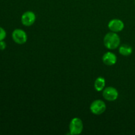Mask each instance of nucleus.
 <instances>
[{
	"mask_svg": "<svg viewBox=\"0 0 135 135\" xmlns=\"http://www.w3.org/2000/svg\"><path fill=\"white\" fill-rule=\"evenodd\" d=\"M12 38L15 43L18 44H24L27 41V35L23 30L17 28L12 32Z\"/></svg>",
	"mask_w": 135,
	"mask_h": 135,
	"instance_id": "nucleus-4",
	"label": "nucleus"
},
{
	"mask_svg": "<svg viewBox=\"0 0 135 135\" xmlns=\"http://www.w3.org/2000/svg\"><path fill=\"white\" fill-rule=\"evenodd\" d=\"M119 52L123 56H129L133 52V48L129 45L123 44L120 46Z\"/></svg>",
	"mask_w": 135,
	"mask_h": 135,
	"instance_id": "nucleus-10",
	"label": "nucleus"
},
{
	"mask_svg": "<svg viewBox=\"0 0 135 135\" xmlns=\"http://www.w3.org/2000/svg\"><path fill=\"white\" fill-rule=\"evenodd\" d=\"M7 47V44L3 40L0 41V50H4Z\"/></svg>",
	"mask_w": 135,
	"mask_h": 135,
	"instance_id": "nucleus-12",
	"label": "nucleus"
},
{
	"mask_svg": "<svg viewBox=\"0 0 135 135\" xmlns=\"http://www.w3.org/2000/svg\"><path fill=\"white\" fill-rule=\"evenodd\" d=\"M118 95L117 89L112 86L107 87L103 91V97L108 101H115L118 98Z\"/></svg>",
	"mask_w": 135,
	"mask_h": 135,
	"instance_id": "nucleus-6",
	"label": "nucleus"
},
{
	"mask_svg": "<svg viewBox=\"0 0 135 135\" xmlns=\"http://www.w3.org/2000/svg\"><path fill=\"white\" fill-rule=\"evenodd\" d=\"M123 22L118 18H114L110 21L108 23V28L109 30L113 32H119L123 30L124 28Z\"/></svg>",
	"mask_w": 135,
	"mask_h": 135,
	"instance_id": "nucleus-7",
	"label": "nucleus"
},
{
	"mask_svg": "<svg viewBox=\"0 0 135 135\" xmlns=\"http://www.w3.org/2000/svg\"><path fill=\"white\" fill-rule=\"evenodd\" d=\"M103 63L108 66L113 65L117 62V57L113 53L108 51L106 52L102 57Z\"/></svg>",
	"mask_w": 135,
	"mask_h": 135,
	"instance_id": "nucleus-8",
	"label": "nucleus"
},
{
	"mask_svg": "<svg viewBox=\"0 0 135 135\" xmlns=\"http://www.w3.org/2000/svg\"><path fill=\"white\" fill-rule=\"evenodd\" d=\"M84 125L83 122L79 117L72 119L69 124L70 134L72 135L80 134L83 132Z\"/></svg>",
	"mask_w": 135,
	"mask_h": 135,
	"instance_id": "nucleus-2",
	"label": "nucleus"
},
{
	"mask_svg": "<svg viewBox=\"0 0 135 135\" xmlns=\"http://www.w3.org/2000/svg\"><path fill=\"white\" fill-rule=\"evenodd\" d=\"M105 80L102 76L97 78L94 82V88L98 92L103 90L105 88Z\"/></svg>",
	"mask_w": 135,
	"mask_h": 135,
	"instance_id": "nucleus-9",
	"label": "nucleus"
},
{
	"mask_svg": "<svg viewBox=\"0 0 135 135\" xmlns=\"http://www.w3.org/2000/svg\"><path fill=\"white\" fill-rule=\"evenodd\" d=\"M91 112L93 114L96 115H100L102 114L106 109V105L105 102L101 100H94L93 102L91 104L90 107Z\"/></svg>",
	"mask_w": 135,
	"mask_h": 135,
	"instance_id": "nucleus-3",
	"label": "nucleus"
},
{
	"mask_svg": "<svg viewBox=\"0 0 135 135\" xmlns=\"http://www.w3.org/2000/svg\"><path fill=\"white\" fill-rule=\"evenodd\" d=\"M36 15L32 11H26L21 16V22L24 26H30L35 22Z\"/></svg>",
	"mask_w": 135,
	"mask_h": 135,
	"instance_id": "nucleus-5",
	"label": "nucleus"
},
{
	"mask_svg": "<svg viewBox=\"0 0 135 135\" xmlns=\"http://www.w3.org/2000/svg\"><path fill=\"white\" fill-rule=\"evenodd\" d=\"M6 31L5 30V29L0 26V41L3 40L6 38Z\"/></svg>",
	"mask_w": 135,
	"mask_h": 135,
	"instance_id": "nucleus-11",
	"label": "nucleus"
},
{
	"mask_svg": "<svg viewBox=\"0 0 135 135\" xmlns=\"http://www.w3.org/2000/svg\"><path fill=\"white\" fill-rule=\"evenodd\" d=\"M134 5H135V1H134Z\"/></svg>",
	"mask_w": 135,
	"mask_h": 135,
	"instance_id": "nucleus-13",
	"label": "nucleus"
},
{
	"mask_svg": "<svg viewBox=\"0 0 135 135\" xmlns=\"http://www.w3.org/2000/svg\"><path fill=\"white\" fill-rule=\"evenodd\" d=\"M120 38L116 32H109L104 38V46L109 50H115L120 45Z\"/></svg>",
	"mask_w": 135,
	"mask_h": 135,
	"instance_id": "nucleus-1",
	"label": "nucleus"
}]
</instances>
